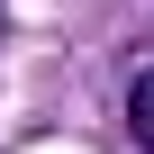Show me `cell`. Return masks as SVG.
I'll return each instance as SVG.
<instances>
[{"label": "cell", "mask_w": 154, "mask_h": 154, "mask_svg": "<svg viewBox=\"0 0 154 154\" xmlns=\"http://www.w3.org/2000/svg\"><path fill=\"white\" fill-rule=\"evenodd\" d=\"M127 145H136V154H154V63L127 82Z\"/></svg>", "instance_id": "6da1fadb"}]
</instances>
